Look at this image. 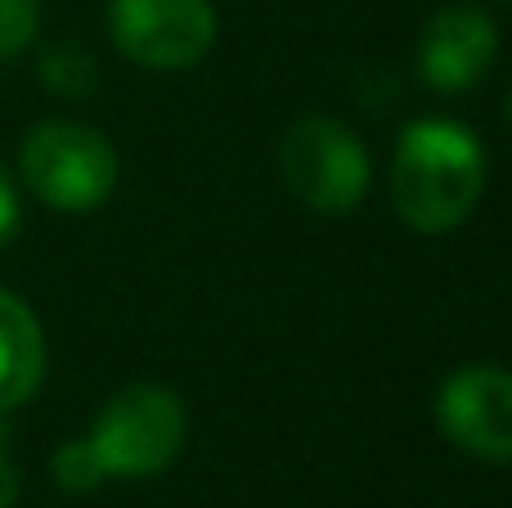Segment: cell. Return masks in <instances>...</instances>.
<instances>
[{
    "label": "cell",
    "mask_w": 512,
    "mask_h": 508,
    "mask_svg": "<svg viewBox=\"0 0 512 508\" xmlns=\"http://www.w3.org/2000/svg\"><path fill=\"white\" fill-rule=\"evenodd\" d=\"M18 171L23 185L54 212H95L117 189V149L95 126L50 117L23 135Z\"/></svg>",
    "instance_id": "obj_2"
},
{
    "label": "cell",
    "mask_w": 512,
    "mask_h": 508,
    "mask_svg": "<svg viewBox=\"0 0 512 508\" xmlns=\"http://www.w3.org/2000/svg\"><path fill=\"white\" fill-rule=\"evenodd\" d=\"M486 194V153L477 135L445 117H423L400 131L391 158V198L409 230L450 234Z\"/></svg>",
    "instance_id": "obj_1"
},
{
    "label": "cell",
    "mask_w": 512,
    "mask_h": 508,
    "mask_svg": "<svg viewBox=\"0 0 512 508\" xmlns=\"http://www.w3.org/2000/svg\"><path fill=\"white\" fill-rule=\"evenodd\" d=\"M50 473H54V482H59V491H68V495H90V491H99V486L108 482L86 437L63 441V446L54 450V459H50Z\"/></svg>",
    "instance_id": "obj_10"
},
{
    "label": "cell",
    "mask_w": 512,
    "mask_h": 508,
    "mask_svg": "<svg viewBox=\"0 0 512 508\" xmlns=\"http://www.w3.org/2000/svg\"><path fill=\"white\" fill-rule=\"evenodd\" d=\"M504 5H512V0H504Z\"/></svg>",
    "instance_id": "obj_15"
},
{
    "label": "cell",
    "mask_w": 512,
    "mask_h": 508,
    "mask_svg": "<svg viewBox=\"0 0 512 508\" xmlns=\"http://www.w3.org/2000/svg\"><path fill=\"white\" fill-rule=\"evenodd\" d=\"M41 32V0H0V59H14Z\"/></svg>",
    "instance_id": "obj_11"
},
{
    "label": "cell",
    "mask_w": 512,
    "mask_h": 508,
    "mask_svg": "<svg viewBox=\"0 0 512 508\" xmlns=\"http://www.w3.org/2000/svg\"><path fill=\"white\" fill-rule=\"evenodd\" d=\"M18 500V464L14 441H9V414H0V508H14Z\"/></svg>",
    "instance_id": "obj_13"
},
{
    "label": "cell",
    "mask_w": 512,
    "mask_h": 508,
    "mask_svg": "<svg viewBox=\"0 0 512 508\" xmlns=\"http://www.w3.org/2000/svg\"><path fill=\"white\" fill-rule=\"evenodd\" d=\"M18 221H23V203H18V185L9 167L0 162V252L18 239Z\"/></svg>",
    "instance_id": "obj_12"
},
{
    "label": "cell",
    "mask_w": 512,
    "mask_h": 508,
    "mask_svg": "<svg viewBox=\"0 0 512 508\" xmlns=\"http://www.w3.org/2000/svg\"><path fill=\"white\" fill-rule=\"evenodd\" d=\"M189 432V414L171 387L162 383H131L99 410L95 428L86 432L104 477L144 482L171 468Z\"/></svg>",
    "instance_id": "obj_3"
},
{
    "label": "cell",
    "mask_w": 512,
    "mask_h": 508,
    "mask_svg": "<svg viewBox=\"0 0 512 508\" xmlns=\"http://www.w3.org/2000/svg\"><path fill=\"white\" fill-rule=\"evenodd\" d=\"M108 32L131 63L180 72L216 45V9L212 0H113Z\"/></svg>",
    "instance_id": "obj_5"
},
{
    "label": "cell",
    "mask_w": 512,
    "mask_h": 508,
    "mask_svg": "<svg viewBox=\"0 0 512 508\" xmlns=\"http://www.w3.org/2000/svg\"><path fill=\"white\" fill-rule=\"evenodd\" d=\"M45 383V333L36 311L0 284V414H14Z\"/></svg>",
    "instance_id": "obj_8"
},
{
    "label": "cell",
    "mask_w": 512,
    "mask_h": 508,
    "mask_svg": "<svg viewBox=\"0 0 512 508\" xmlns=\"http://www.w3.org/2000/svg\"><path fill=\"white\" fill-rule=\"evenodd\" d=\"M499 59V27L477 5H445L418 36V72L441 95L472 90Z\"/></svg>",
    "instance_id": "obj_7"
},
{
    "label": "cell",
    "mask_w": 512,
    "mask_h": 508,
    "mask_svg": "<svg viewBox=\"0 0 512 508\" xmlns=\"http://www.w3.org/2000/svg\"><path fill=\"white\" fill-rule=\"evenodd\" d=\"M508 108H512V95H508Z\"/></svg>",
    "instance_id": "obj_14"
},
{
    "label": "cell",
    "mask_w": 512,
    "mask_h": 508,
    "mask_svg": "<svg viewBox=\"0 0 512 508\" xmlns=\"http://www.w3.org/2000/svg\"><path fill=\"white\" fill-rule=\"evenodd\" d=\"M41 81L54 95H90L99 86V68L86 50H72V45H54L41 54Z\"/></svg>",
    "instance_id": "obj_9"
},
{
    "label": "cell",
    "mask_w": 512,
    "mask_h": 508,
    "mask_svg": "<svg viewBox=\"0 0 512 508\" xmlns=\"http://www.w3.org/2000/svg\"><path fill=\"white\" fill-rule=\"evenodd\" d=\"M436 428L486 464H512V374L499 365L454 369L436 387Z\"/></svg>",
    "instance_id": "obj_6"
},
{
    "label": "cell",
    "mask_w": 512,
    "mask_h": 508,
    "mask_svg": "<svg viewBox=\"0 0 512 508\" xmlns=\"http://www.w3.org/2000/svg\"><path fill=\"white\" fill-rule=\"evenodd\" d=\"M279 176L310 212L342 216L369 194V153L360 135L333 117H297L279 140Z\"/></svg>",
    "instance_id": "obj_4"
}]
</instances>
